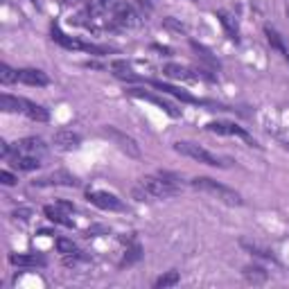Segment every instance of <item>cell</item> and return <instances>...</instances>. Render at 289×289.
<instances>
[{
  "label": "cell",
  "instance_id": "30bf717a",
  "mask_svg": "<svg viewBox=\"0 0 289 289\" xmlns=\"http://www.w3.org/2000/svg\"><path fill=\"white\" fill-rule=\"evenodd\" d=\"M20 113H25L30 120H36V122H48L50 120L48 109H43L36 102H30V99H25V97H20Z\"/></svg>",
  "mask_w": 289,
  "mask_h": 289
},
{
  "label": "cell",
  "instance_id": "4dcf8cb0",
  "mask_svg": "<svg viewBox=\"0 0 289 289\" xmlns=\"http://www.w3.org/2000/svg\"><path fill=\"white\" fill-rule=\"evenodd\" d=\"M134 197H136V199H138V201H147V199H154V197H151V194H149V192H147V190H145V188H143V186H140V188H136V190H134Z\"/></svg>",
  "mask_w": 289,
  "mask_h": 289
},
{
  "label": "cell",
  "instance_id": "74e56055",
  "mask_svg": "<svg viewBox=\"0 0 289 289\" xmlns=\"http://www.w3.org/2000/svg\"><path fill=\"white\" fill-rule=\"evenodd\" d=\"M287 16H289V5H287Z\"/></svg>",
  "mask_w": 289,
  "mask_h": 289
},
{
  "label": "cell",
  "instance_id": "9c48e42d",
  "mask_svg": "<svg viewBox=\"0 0 289 289\" xmlns=\"http://www.w3.org/2000/svg\"><path fill=\"white\" fill-rule=\"evenodd\" d=\"M52 143H55L57 149H77L82 143V136L80 134H75V131H68V129H61V131H57L55 134V138H52Z\"/></svg>",
  "mask_w": 289,
  "mask_h": 289
},
{
  "label": "cell",
  "instance_id": "603a6c76",
  "mask_svg": "<svg viewBox=\"0 0 289 289\" xmlns=\"http://www.w3.org/2000/svg\"><path fill=\"white\" fill-rule=\"evenodd\" d=\"M242 246L244 249H249L251 253H255V255H260V257H265V260H276V255L271 253L269 249H265V246H260L257 242H249V240H242Z\"/></svg>",
  "mask_w": 289,
  "mask_h": 289
},
{
  "label": "cell",
  "instance_id": "5b68a950",
  "mask_svg": "<svg viewBox=\"0 0 289 289\" xmlns=\"http://www.w3.org/2000/svg\"><path fill=\"white\" fill-rule=\"evenodd\" d=\"M206 129H208V131H213V134H219V136H240V138H244L251 147H260L253 138H251L249 134H246L244 129L238 127L235 122H210Z\"/></svg>",
  "mask_w": 289,
  "mask_h": 289
},
{
  "label": "cell",
  "instance_id": "4fadbf2b",
  "mask_svg": "<svg viewBox=\"0 0 289 289\" xmlns=\"http://www.w3.org/2000/svg\"><path fill=\"white\" fill-rule=\"evenodd\" d=\"M113 14H115V20L122 23V25H127V28H138V25H140V16L124 3H120L118 7L113 9Z\"/></svg>",
  "mask_w": 289,
  "mask_h": 289
},
{
  "label": "cell",
  "instance_id": "d6a6232c",
  "mask_svg": "<svg viewBox=\"0 0 289 289\" xmlns=\"http://www.w3.org/2000/svg\"><path fill=\"white\" fill-rule=\"evenodd\" d=\"M30 215H32V210H16V213H14V217H20V219H30Z\"/></svg>",
  "mask_w": 289,
  "mask_h": 289
},
{
  "label": "cell",
  "instance_id": "8fae6325",
  "mask_svg": "<svg viewBox=\"0 0 289 289\" xmlns=\"http://www.w3.org/2000/svg\"><path fill=\"white\" fill-rule=\"evenodd\" d=\"M18 82L28 84V86H48L50 77L45 75L43 70H36V68H25V70H18Z\"/></svg>",
  "mask_w": 289,
  "mask_h": 289
},
{
  "label": "cell",
  "instance_id": "9a60e30c",
  "mask_svg": "<svg viewBox=\"0 0 289 289\" xmlns=\"http://www.w3.org/2000/svg\"><path fill=\"white\" fill-rule=\"evenodd\" d=\"M149 84H151V86H154V88H159V91L167 93V95H172V97H178V99H181V102H190V104H194V102H197V97H192L190 93L181 91V88H176V86H170V84H165V82L151 80Z\"/></svg>",
  "mask_w": 289,
  "mask_h": 289
},
{
  "label": "cell",
  "instance_id": "484cf974",
  "mask_svg": "<svg viewBox=\"0 0 289 289\" xmlns=\"http://www.w3.org/2000/svg\"><path fill=\"white\" fill-rule=\"evenodd\" d=\"M0 82H3V84L18 82V70H14V68H9L7 64H3V66H0Z\"/></svg>",
  "mask_w": 289,
  "mask_h": 289
},
{
  "label": "cell",
  "instance_id": "3957f363",
  "mask_svg": "<svg viewBox=\"0 0 289 289\" xmlns=\"http://www.w3.org/2000/svg\"><path fill=\"white\" fill-rule=\"evenodd\" d=\"M102 134L107 136V138H111L113 143L118 145L127 156H131V159H140V145L136 143V140L131 138V136L122 134V131L115 129V127H104V129H102Z\"/></svg>",
  "mask_w": 289,
  "mask_h": 289
},
{
  "label": "cell",
  "instance_id": "f1b7e54d",
  "mask_svg": "<svg viewBox=\"0 0 289 289\" xmlns=\"http://www.w3.org/2000/svg\"><path fill=\"white\" fill-rule=\"evenodd\" d=\"M163 25H165V28H170V30H174V32H186V25L176 23L174 18H165V20H163Z\"/></svg>",
  "mask_w": 289,
  "mask_h": 289
},
{
  "label": "cell",
  "instance_id": "44dd1931",
  "mask_svg": "<svg viewBox=\"0 0 289 289\" xmlns=\"http://www.w3.org/2000/svg\"><path fill=\"white\" fill-rule=\"evenodd\" d=\"M217 18L222 20V25L226 28V32H228L230 39L240 41V28H238V23H235V18L230 16V14H226V12H217Z\"/></svg>",
  "mask_w": 289,
  "mask_h": 289
},
{
  "label": "cell",
  "instance_id": "8992f818",
  "mask_svg": "<svg viewBox=\"0 0 289 289\" xmlns=\"http://www.w3.org/2000/svg\"><path fill=\"white\" fill-rule=\"evenodd\" d=\"M36 186H66V188H80V181H77V176H72L70 172L66 170H57L52 172V174L39 178V181H34Z\"/></svg>",
  "mask_w": 289,
  "mask_h": 289
},
{
  "label": "cell",
  "instance_id": "7402d4cb",
  "mask_svg": "<svg viewBox=\"0 0 289 289\" xmlns=\"http://www.w3.org/2000/svg\"><path fill=\"white\" fill-rule=\"evenodd\" d=\"M0 111H5V113H20V97H14V95L3 93V95H0Z\"/></svg>",
  "mask_w": 289,
  "mask_h": 289
},
{
  "label": "cell",
  "instance_id": "277c9868",
  "mask_svg": "<svg viewBox=\"0 0 289 289\" xmlns=\"http://www.w3.org/2000/svg\"><path fill=\"white\" fill-rule=\"evenodd\" d=\"M140 186L145 188L147 192L151 194V197H161V199H167V197H174V194H178V186H174V183L165 181V178H156V176H145L140 178Z\"/></svg>",
  "mask_w": 289,
  "mask_h": 289
},
{
  "label": "cell",
  "instance_id": "6da1fadb",
  "mask_svg": "<svg viewBox=\"0 0 289 289\" xmlns=\"http://www.w3.org/2000/svg\"><path fill=\"white\" fill-rule=\"evenodd\" d=\"M190 183H192V188H197V190H201V192L213 194V197H217L219 201L228 203V206H242V197H240V192H235V190H230V188L222 186V183H217L215 178L197 176V178H192Z\"/></svg>",
  "mask_w": 289,
  "mask_h": 289
},
{
  "label": "cell",
  "instance_id": "2e32d148",
  "mask_svg": "<svg viewBox=\"0 0 289 289\" xmlns=\"http://www.w3.org/2000/svg\"><path fill=\"white\" fill-rule=\"evenodd\" d=\"M9 262L12 265H16V267H43L45 265V257H41V255H25V253H12L9 255Z\"/></svg>",
  "mask_w": 289,
  "mask_h": 289
},
{
  "label": "cell",
  "instance_id": "e0dca14e",
  "mask_svg": "<svg viewBox=\"0 0 289 289\" xmlns=\"http://www.w3.org/2000/svg\"><path fill=\"white\" fill-rule=\"evenodd\" d=\"M163 75H167L170 80H199V75H192L188 68L176 66V64H167L163 68Z\"/></svg>",
  "mask_w": 289,
  "mask_h": 289
},
{
  "label": "cell",
  "instance_id": "836d02e7",
  "mask_svg": "<svg viewBox=\"0 0 289 289\" xmlns=\"http://www.w3.org/2000/svg\"><path fill=\"white\" fill-rule=\"evenodd\" d=\"M59 208L66 210V213H72V210H75V206H72V203H68V201H59Z\"/></svg>",
  "mask_w": 289,
  "mask_h": 289
},
{
  "label": "cell",
  "instance_id": "d4e9b609",
  "mask_svg": "<svg viewBox=\"0 0 289 289\" xmlns=\"http://www.w3.org/2000/svg\"><path fill=\"white\" fill-rule=\"evenodd\" d=\"M265 34H267V41L271 43V48H276L278 52H285V41H282V36L278 34L276 30L267 25V28H265Z\"/></svg>",
  "mask_w": 289,
  "mask_h": 289
},
{
  "label": "cell",
  "instance_id": "52a82bcc",
  "mask_svg": "<svg viewBox=\"0 0 289 289\" xmlns=\"http://www.w3.org/2000/svg\"><path fill=\"white\" fill-rule=\"evenodd\" d=\"M88 201L95 203L102 210H122V201L115 194H109V192H97V190L88 192Z\"/></svg>",
  "mask_w": 289,
  "mask_h": 289
},
{
  "label": "cell",
  "instance_id": "ac0fdd59",
  "mask_svg": "<svg viewBox=\"0 0 289 289\" xmlns=\"http://www.w3.org/2000/svg\"><path fill=\"white\" fill-rule=\"evenodd\" d=\"M43 213H45V217H48L50 222L61 224V226H66V228H75V222H72V219H68V217H66V213H61V208L45 206V208H43Z\"/></svg>",
  "mask_w": 289,
  "mask_h": 289
},
{
  "label": "cell",
  "instance_id": "4316f807",
  "mask_svg": "<svg viewBox=\"0 0 289 289\" xmlns=\"http://www.w3.org/2000/svg\"><path fill=\"white\" fill-rule=\"evenodd\" d=\"M57 249H59V253H64V255H75L77 246L72 244V240H66V238H57Z\"/></svg>",
  "mask_w": 289,
  "mask_h": 289
},
{
  "label": "cell",
  "instance_id": "83f0119b",
  "mask_svg": "<svg viewBox=\"0 0 289 289\" xmlns=\"http://www.w3.org/2000/svg\"><path fill=\"white\" fill-rule=\"evenodd\" d=\"M140 255H143V249H140V246H134V249H129V251H127V255H124V260L120 262V267H129V265H134L136 260H140Z\"/></svg>",
  "mask_w": 289,
  "mask_h": 289
},
{
  "label": "cell",
  "instance_id": "8d00e7d4",
  "mask_svg": "<svg viewBox=\"0 0 289 289\" xmlns=\"http://www.w3.org/2000/svg\"><path fill=\"white\" fill-rule=\"evenodd\" d=\"M30 3H32V5H36V7H39V3H36V0H30Z\"/></svg>",
  "mask_w": 289,
  "mask_h": 289
},
{
  "label": "cell",
  "instance_id": "7c38bea8",
  "mask_svg": "<svg viewBox=\"0 0 289 289\" xmlns=\"http://www.w3.org/2000/svg\"><path fill=\"white\" fill-rule=\"evenodd\" d=\"M14 151H16V154H23V156H36V154H43L45 145L41 138H23L14 145Z\"/></svg>",
  "mask_w": 289,
  "mask_h": 289
},
{
  "label": "cell",
  "instance_id": "ffe728a7",
  "mask_svg": "<svg viewBox=\"0 0 289 289\" xmlns=\"http://www.w3.org/2000/svg\"><path fill=\"white\" fill-rule=\"evenodd\" d=\"M12 165L16 170H25V172H32V170H39L41 163L36 161V156H23V154H16L12 159Z\"/></svg>",
  "mask_w": 289,
  "mask_h": 289
},
{
  "label": "cell",
  "instance_id": "e575fe53",
  "mask_svg": "<svg viewBox=\"0 0 289 289\" xmlns=\"http://www.w3.org/2000/svg\"><path fill=\"white\" fill-rule=\"evenodd\" d=\"M0 154H3V156L9 154V145L7 143H0Z\"/></svg>",
  "mask_w": 289,
  "mask_h": 289
},
{
  "label": "cell",
  "instance_id": "d590c367",
  "mask_svg": "<svg viewBox=\"0 0 289 289\" xmlns=\"http://www.w3.org/2000/svg\"><path fill=\"white\" fill-rule=\"evenodd\" d=\"M282 55H285V59L289 61V43H285V52H282Z\"/></svg>",
  "mask_w": 289,
  "mask_h": 289
},
{
  "label": "cell",
  "instance_id": "f546056e",
  "mask_svg": "<svg viewBox=\"0 0 289 289\" xmlns=\"http://www.w3.org/2000/svg\"><path fill=\"white\" fill-rule=\"evenodd\" d=\"M18 178L12 174V172H7V170H3L0 172V183H5V186H14V183H16Z\"/></svg>",
  "mask_w": 289,
  "mask_h": 289
},
{
  "label": "cell",
  "instance_id": "cb8c5ba5",
  "mask_svg": "<svg viewBox=\"0 0 289 289\" xmlns=\"http://www.w3.org/2000/svg\"><path fill=\"white\" fill-rule=\"evenodd\" d=\"M178 280H181V276H178L176 271H167V273H163L159 280L154 282V287H159V289H167V287H174V285H178Z\"/></svg>",
  "mask_w": 289,
  "mask_h": 289
},
{
  "label": "cell",
  "instance_id": "1f68e13d",
  "mask_svg": "<svg viewBox=\"0 0 289 289\" xmlns=\"http://www.w3.org/2000/svg\"><path fill=\"white\" fill-rule=\"evenodd\" d=\"M97 233H109V228H107V226H91V228L86 230L88 238H91V235H97Z\"/></svg>",
  "mask_w": 289,
  "mask_h": 289
},
{
  "label": "cell",
  "instance_id": "7a4b0ae2",
  "mask_svg": "<svg viewBox=\"0 0 289 289\" xmlns=\"http://www.w3.org/2000/svg\"><path fill=\"white\" fill-rule=\"evenodd\" d=\"M174 149L178 151V154L188 156V159H194L199 163H203V165H210V167H226L228 163L222 161L219 156H215L213 151L203 149L201 145L197 143H188V140H178V143H174Z\"/></svg>",
  "mask_w": 289,
  "mask_h": 289
},
{
  "label": "cell",
  "instance_id": "d6986e66",
  "mask_svg": "<svg viewBox=\"0 0 289 289\" xmlns=\"http://www.w3.org/2000/svg\"><path fill=\"white\" fill-rule=\"evenodd\" d=\"M242 273H244V278L251 282V285H265L267 278H269V276H267V271L262 269V267H255V265L244 267V271H242Z\"/></svg>",
  "mask_w": 289,
  "mask_h": 289
},
{
  "label": "cell",
  "instance_id": "5bb4252c",
  "mask_svg": "<svg viewBox=\"0 0 289 289\" xmlns=\"http://www.w3.org/2000/svg\"><path fill=\"white\" fill-rule=\"evenodd\" d=\"M52 39L59 45H64L66 50H86V43H84V41H77V39H72V36L64 34L57 23H52Z\"/></svg>",
  "mask_w": 289,
  "mask_h": 289
},
{
  "label": "cell",
  "instance_id": "ba28073f",
  "mask_svg": "<svg viewBox=\"0 0 289 289\" xmlns=\"http://www.w3.org/2000/svg\"><path fill=\"white\" fill-rule=\"evenodd\" d=\"M129 95H134V97H143V99H147V102H154V104H159V107H163V111H165L167 115H172V118H181V111H178L174 104L167 102V99H163V97H159V95L145 93V91H140V88H131Z\"/></svg>",
  "mask_w": 289,
  "mask_h": 289
}]
</instances>
